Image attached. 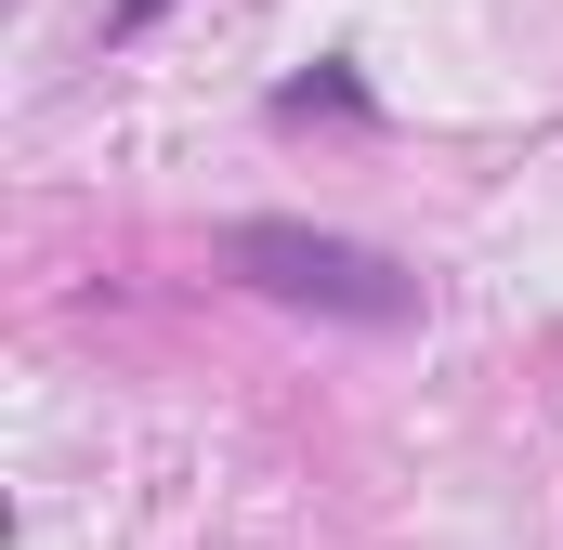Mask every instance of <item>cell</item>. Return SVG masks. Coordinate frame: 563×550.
<instances>
[{
  "label": "cell",
  "instance_id": "cell-1",
  "mask_svg": "<svg viewBox=\"0 0 563 550\" xmlns=\"http://www.w3.org/2000/svg\"><path fill=\"white\" fill-rule=\"evenodd\" d=\"M223 275H250L288 315H341V328H407L420 315V275L367 237H328V223H223Z\"/></svg>",
  "mask_w": 563,
  "mask_h": 550
},
{
  "label": "cell",
  "instance_id": "cell-2",
  "mask_svg": "<svg viewBox=\"0 0 563 550\" xmlns=\"http://www.w3.org/2000/svg\"><path fill=\"white\" fill-rule=\"evenodd\" d=\"M157 13H170V0H106V40H144Z\"/></svg>",
  "mask_w": 563,
  "mask_h": 550
}]
</instances>
